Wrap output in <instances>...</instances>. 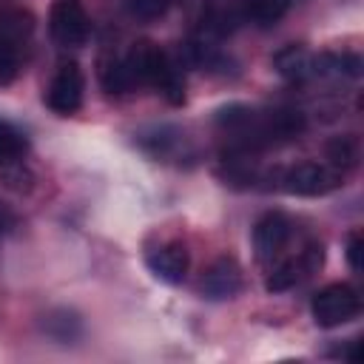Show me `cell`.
Segmentation results:
<instances>
[{"label": "cell", "instance_id": "6da1fadb", "mask_svg": "<svg viewBox=\"0 0 364 364\" xmlns=\"http://www.w3.org/2000/svg\"><path fill=\"white\" fill-rule=\"evenodd\" d=\"M213 122L242 154L284 145L304 131V117L293 108H253L242 102L219 108Z\"/></svg>", "mask_w": 364, "mask_h": 364}, {"label": "cell", "instance_id": "7a4b0ae2", "mask_svg": "<svg viewBox=\"0 0 364 364\" xmlns=\"http://www.w3.org/2000/svg\"><path fill=\"white\" fill-rule=\"evenodd\" d=\"M310 313H313V321L318 327L333 330V327H341V324L358 318V313H361V296H358V290L353 284L336 282V284L321 287L313 296Z\"/></svg>", "mask_w": 364, "mask_h": 364}, {"label": "cell", "instance_id": "3957f363", "mask_svg": "<svg viewBox=\"0 0 364 364\" xmlns=\"http://www.w3.org/2000/svg\"><path fill=\"white\" fill-rule=\"evenodd\" d=\"M324 264V245L321 242H310L304 245L296 256H284L282 262H276L270 267V276L264 279V290L267 293H282L290 290L293 284H299L304 276L316 273Z\"/></svg>", "mask_w": 364, "mask_h": 364}, {"label": "cell", "instance_id": "277c9868", "mask_svg": "<svg viewBox=\"0 0 364 364\" xmlns=\"http://www.w3.org/2000/svg\"><path fill=\"white\" fill-rule=\"evenodd\" d=\"M48 31L57 46L80 48L91 34V23H88L82 3L80 0H54L51 11H48Z\"/></svg>", "mask_w": 364, "mask_h": 364}, {"label": "cell", "instance_id": "5b68a950", "mask_svg": "<svg viewBox=\"0 0 364 364\" xmlns=\"http://www.w3.org/2000/svg\"><path fill=\"white\" fill-rule=\"evenodd\" d=\"M293 236V222L282 213V210H270L264 213L256 225H253V250H256V262L273 267L276 262L284 259V247Z\"/></svg>", "mask_w": 364, "mask_h": 364}, {"label": "cell", "instance_id": "8992f818", "mask_svg": "<svg viewBox=\"0 0 364 364\" xmlns=\"http://www.w3.org/2000/svg\"><path fill=\"white\" fill-rule=\"evenodd\" d=\"M82 97H85V77H82V68L68 60L57 68V74L51 77L48 88H46V105L60 114V117H68V114H77L82 108Z\"/></svg>", "mask_w": 364, "mask_h": 364}, {"label": "cell", "instance_id": "52a82bcc", "mask_svg": "<svg viewBox=\"0 0 364 364\" xmlns=\"http://www.w3.org/2000/svg\"><path fill=\"white\" fill-rule=\"evenodd\" d=\"M279 182L287 193H296V196H324L341 185V173L318 162H299V165H290Z\"/></svg>", "mask_w": 364, "mask_h": 364}, {"label": "cell", "instance_id": "ba28073f", "mask_svg": "<svg viewBox=\"0 0 364 364\" xmlns=\"http://www.w3.org/2000/svg\"><path fill=\"white\" fill-rule=\"evenodd\" d=\"M145 264L156 279H162L168 284H179L188 276L191 253L182 242H162L145 253Z\"/></svg>", "mask_w": 364, "mask_h": 364}, {"label": "cell", "instance_id": "9c48e42d", "mask_svg": "<svg viewBox=\"0 0 364 364\" xmlns=\"http://www.w3.org/2000/svg\"><path fill=\"white\" fill-rule=\"evenodd\" d=\"M202 293L213 301L219 299H233L242 290V267L230 256H219L202 276Z\"/></svg>", "mask_w": 364, "mask_h": 364}, {"label": "cell", "instance_id": "30bf717a", "mask_svg": "<svg viewBox=\"0 0 364 364\" xmlns=\"http://www.w3.org/2000/svg\"><path fill=\"white\" fill-rule=\"evenodd\" d=\"M273 65L290 82L313 80V54L307 48H301V46H284L282 51H276L273 54Z\"/></svg>", "mask_w": 364, "mask_h": 364}, {"label": "cell", "instance_id": "8fae6325", "mask_svg": "<svg viewBox=\"0 0 364 364\" xmlns=\"http://www.w3.org/2000/svg\"><path fill=\"white\" fill-rule=\"evenodd\" d=\"M290 9V0H247L245 3V14L259 23V26H273L279 23Z\"/></svg>", "mask_w": 364, "mask_h": 364}, {"label": "cell", "instance_id": "7c38bea8", "mask_svg": "<svg viewBox=\"0 0 364 364\" xmlns=\"http://www.w3.org/2000/svg\"><path fill=\"white\" fill-rule=\"evenodd\" d=\"M26 151H28V139L23 136V131H17L11 122L0 119V165L26 159Z\"/></svg>", "mask_w": 364, "mask_h": 364}, {"label": "cell", "instance_id": "4fadbf2b", "mask_svg": "<svg viewBox=\"0 0 364 364\" xmlns=\"http://www.w3.org/2000/svg\"><path fill=\"white\" fill-rule=\"evenodd\" d=\"M327 159H330V168H336L338 173L350 171V168L358 162L355 139H350V136H336V139L327 145Z\"/></svg>", "mask_w": 364, "mask_h": 364}, {"label": "cell", "instance_id": "5bb4252c", "mask_svg": "<svg viewBox=\"0 0 364 364\" xmlns=\"http://www.w3.org/2000/svg\"><path fill=\"white\" fill-rule=\"evenodd\" d=\"M0 182L6 188H11V191H20L23 193V191H31L34 173L26 165V159H14V162H3L0 165Z\"/></svg>", "mask_w": 364, "mask_h": 364}, {"label": "cell", "instance_id": "9a60e30c", "mask_svg": "<svg viewBox=\"0 0 364 364\" xmlns=\"http://www.w3.org/2000/svg\"><path fill=\"white\" fill-rule=\"evenodd\" d=\"M173 0H125V9L136 20H159L168 14Z\"/></svg>", "mask_w": 364, "mask_h": 364}, {"label": "cell", "instance_id": "2e32d148", "mask_svg": "<svg viewBox=\"0 0 364 364\" xmlns=\"http://www.w3.org/2000/svg\"><path fill=\"white\" fill-rule=\"evenodd\" d=\"M347 262H350V267L358 273L361 270V233L358 230H353L350 236H347Z\"/></svg>", "mask_w": 364, "mask_h": 364}, {"label": "cell", "instance_id": "e0dca14e", "mask_svg": "<svg viewBox=\"0 0 364 364\" xmlns=\"http://www.w3.org/2000/svg\"><path fill=\"white\" fill-rule=\"evenodd\" d=\"M17 225V216H14V210L0 199V239L6 236V233H11V228Z\"/></svg>", "mask_w": 364, "mask_h": 364}]
</instances>
